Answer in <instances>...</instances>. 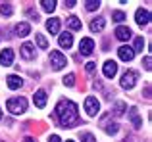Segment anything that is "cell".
I'll use <instances>...</instances> for the list:
<instances>
[{
  "instance_id": "obj_1",
  "label": "cell",
  "mask_w": 152,
  "mask_h": 142,
  "mask_svg": "<svg viewBox=\"0 0 152 142\" xmlns=\"http://www.w3.org/2000/svg\"><path fill=\"white\" fill-rule=\"evenodd\" d=\"M56 117L60 119L62 127H75L79 125V112H77V104H73L71 100H60L56 106Z\"/></svg>"
},
{
  "instance_id": "obj_2",
  "label": "cell",
  "mask_w": 152,
  "mask_h": 142,
  "mask_svg": "<svg viewBox=\"0 0 152 142\" xmlns=\"http://www.w3.org/2000/svg\"><path fill=\"white\" fill-rule=\"evenodd\" d=\"M6 108L10 109L12 113H23L27 109V100L25 98H10V100L6 102Z\"/></svg>"
},
{
  "instance_id": "obj_3",
  "label": "cell",
  "mask_w": 152,
  "mask_h": 142,
  "mask_svg": "<svg viewBox=\"0 0 152 142\" xmlns=\"http://www.w3.org/2000/svg\"><path fill=\"white\" fill-rule=\"evenodd\" d=\"M137 79H139V73H137V71L127 69L125 73L121 75V86H123V88H127V90H131L135 85H137Z\"/></svg>"
},
{
  "instance_id": "obj_4",
  "label": "cell",
  "mask_w": 152,
  "mask_h": 142,
  "mask_svg": "<svg viewBox=\"0 0 152 142\" xmlns=\"http://www.w3.org/2000/svg\"><path fill=\"white\" fill-rule=\"evenodd\" d=\"M50 64H52V67L58 71V69H62L64 65L67 64V60H66V56H64L62 52L54 50V52H50Z\"/></svg>"
},
{
  "instance_id": "obj_5",
  "label": "cell",
  "mask_w": 152,
  "mask_h": 142,
  "mask_svg": "<svg viewBox=\"0 0 152 142\" xmlns=\"http://www.w3.org/2000/svg\"><path fill=\"white\" fill-rule=\"evenodd\" d=\"M94 50V41L93 38H81V42H79V52L83 54V56H91Z\"/></svg>"
},
{
  "instance_id": "obj_6",
  "label": "cell",
  "mask_w": 152,
  "mask_h": 142,
  "mask_svg": "<svg viewBox=\"0 0 152 142\" xmlns=\"http://www.w3.org/2000/svg\"><path fill=\"white\" fill-rule=\"evenodd\" d=\"M85 109H87V113H89V115H96L98 109H100V102H98L94 96H89L85 100Z\"/></svg>"
},
{
  "instance_id": "obj_7",
  "label": "cell",
  "mask_w": 152,
  "mask_h": 142,
  "mask_svg": "<svg viewBox=\"0 0 152 142\" xmlns=\"http://www.w3.org/2000/svg\"><path fill=\"white\" fill-rule=\"evenodd\" d=\"M102 73H104L106 79H114L115 73H118V64H115L114 60H108L106 64H104V67H102Z\"/></svg>"
},
{
  "instance_id": "obj_8",
  "label": "cell",
  "mask_w": 152,
  "mask_h": 142,
  "mask_svg": "<svg viewBox=\"0 0 152 142\" xmlns=\"http://www.w3.org/2000/svg\"><path fill=\"white\" fill-rule=\"evenodd\" d=\"M118 54H119V60H123V62H131L135 58L133 48H131V46H127V44L119 46V48H118Z\"/></svg>"
},
{
  "instance_id": "obj_9",
  "label": "cell",
  "mask_w": 152,
  "mask_h": 142,
  "mask_svg": "<svg viewBox=\"0 0 152 142\" xmlns=\"http://www.w3.org/2000/svg\"><path fill=\"white\" fill-rule=\"evenodd\" d=\"M0 64L2 65H12L14 64V50L12 48H4L0 52Z\"/></svg>"
},
{
  "instance_id": "obj_10",
  "label": "cell",
  "mask_w": 152,
  "mask_h": 142,
  "mask_svg": "<svg viewBox=\"0 0 152 142\" xmlns=\"http://www.w3.org/2000/svg\"><path fill=\"white\" fill-rule=\"evenodd\" d=\"M33 102H35V106H37L39 109H42L46 106V92L45 90H37V92L33 94Z\"/></svg>"
},
{
  "instance_id": "obj_11",
  "label": "cell",
  "mask_w": 152,
  "mask_h": 142,
  "mask_svg": "<svg viewBox=\"0 0 152 142\" xmlns=\"http://www.w3.org/2000/svg\"><path fill=\"white\" fill-rule=\"evenodd\" d=\"M21 56H23V60H33L35 58V46L31 44V42H25V44L21 46Z\"/></svg>"
},
{
  "instance_id": "obj_12",
  "label": "cell",
  "mask_w": 152,
  "mask_h": 142,
  "mask_svg": "<svg viewBox=\"0 0 152 142\" xmlns=\"http://www.w3.org/2000/svg\"><path fill=\"white\" fill-rule=\"evenodd\" d=\"M115 38H119V41H129L131 38V29L125 25H119L118 29H115Z\"/></svg>"
},
{
  "instance_id": "obj_13",
  "label": "cell",
  "mask_w": 152,
  "mask_h": 142,
  "mask_svg": "<svg viewBox=\"0 0 152 142\" xmlns=\"http://www.w3.org/2000/svg\"><path fill=\"white\" fill-rule=\"evenodd\" d=\"M135 19H137V23H139V25H146V23H148L150 21V14H148V10H142V8H139V10H137V17H135Z\"/></svg>"
},
{
  "instance_id": "obj_14",
  "label": "cell",
  "mask_w": 152,
  "mask_h": 142,
  "mask_svg": "<svg viewBox=\"0 0 152 142\" xmlns=\"http://www.w3.org/2000/svg\"><path fill=\"white\" fill-rule=\"evenodd\" d=\"M129 119H131V123H133L135 129H141V127H142V119L139 117L137 108H131V109H129Z\"/></svg>"
},
{
  "instance_id": "obj_15",
  "label": "cell",
  "mask_w": 152,
  "mask_h": 142,
  "mask_svg": "<svg viewBox=\"0 0 152 142\" xmlns=\"http://www.w3.org/2000/svg\"><path fill=\"white\" fill-rule=\"evenodd\" d=\"M46 29L50 31V35H58L60 33V19L58 17H50L46 21Z\"/></svg>"
},
{
  "instance_id": "obj_16",
  "label": "cell",
  "mask_w": 152,
  "mask_h": 142,
  "mask_svg": "<svg viewBox=\"0 0 152 142\" xmlns=\"http://www.w3.org/2000/svg\"><path fill=\"white\" fill-rule=\"evenodd\" d=\"M58 44L62 46V48H69V46L73 44V37H71V33H62V35H60Z\"/></svg>"
},
{
  "instance_id": "obj_17",
  "label": "cell",
  "mask_w": 152,
  "mask_h": 142,
  "mask_svg": "<svg viewBox=\"0 0 152 142\" xmlns=\"http://www.w3.org/2000/svg\"><path fill=\"white\" fill-rule=\"evenodd\" d=\"M29 33H31L29 23H18V25H15V35H18V37H27Z\"/></svg>"
},
{
  "instance_id": "obj_18",
  "label": "cell",
  "mask_w": 152,
  "mask_h": 142,
  "mask_svg": "<svg viewBox=\"0 0 152 142\" xmlns=\"http://www.w3.org/2000/svg\"><path fill=\"white\" fill-rule=\"evenodd\" d=\"M6 83H8V86H10L12 90H15V88L21 86V79H19V75H8Z\"/></svg>"
},
{
  "instance_id": "obj_19",
  "label": "cell",
  "mask_w": 152,
  "mask_h": 142,
  "mask_svg": "<svg viewBox=\"0 0 152 142\" xmlns=\"http://www.w3.org/2000/svg\"><path fill=\"white\" fill-rule=\"evenodd\" d=\"M104 25H106V21H104V17H96L91 21V31H94V33H100L104 29Z\"/></svg>"
},
{
  "instance_id": "obj_20",
  "label": "cell",
  "mask_w": 152,
  "mask_h": 142,
  "mask_svg": "<svg viewBox=\"0 0 152 142\" xmlns=\"http://www.w3.org/2000/svg\"><path fill=\"white\" fill-rule=\"evenodd\" d=\"M67 27L73 31H81V21H79V17H75V15H71L69 19H67Z\"/></svg>"
},
{
  "instance_id": "obj_21",
  "label": "cell",
  "mask_w": 152,
  "mask_h": 142,
  "mask_svg": "<svg viewBox=\"0 0 152 142\" xmlns=\"http://www.w3.org/2000/svg\"><path fill=\"white\" fill-rule=\"evenodd\" d=\"M41 6H42V10H45V12H48V14L56 10V2H54V0H42V2H41Z\"/></svg>"
},
{
  "instance_id": "obj_22",
  "label": "cell",
  "mask_w": 152,
  "mask_h": 142,
  "mask_svg": "<svg viewBox=\"0 0 152 142\" xmlns=\"http://www.w3.org/2000/svg\"><path fill=\"white\" fill-rule=\"evenodd\" d=\"M0 14H2L4 17H10V15L14 14V8H12V4H2V6H0Z\"/></svg>"
},
{
  "instance_id": "obj_23",
  "label": "cell",
  "mask_w": 152,
  "mask_h": 142,
  "mask_svg": "<svg viewBox=\"0 0 152 142\" xmlns=\"http://www.w3.org/2000/svg\"><path fill=\"white\" fill-rule=\"evenodd\" d=\"M104 129H106V133L108 135H115V133L119 131V127H118V123H104L102 125Z\"/></svg>"
},
{
  "instance_id": "obj_24",
  "label": "cell",
  "mask_w": 152,
  "mask_h": 142,
  "mask_svg": "<svg viewBox=\"0 0 152 142\" xmlns=\"http://www.w3.org/2000/svg\"><path fill=\"white\" fill-rule=\"evenodd\" d=\"M35 41H37L39 48H48V41H46V38L42 37L41 33H37V35H35Z\"/></svg>"
},
{
  "instance_id": "obj_25",
  "label": "cell",
  "mask_w": 152,
  "mask_h": 142,
  "mask_svg": "<svg viewBox=\"0 0 152 142\" xmlns=\"http://www.w3.org/2000/svg\"><path fill=\"white\" fill-rule=\"evenodd\" d=\"M131 48H133V52H142V48H145V41H142V37L135 38V46H131Z\"/></svg>"
},
{
  "instance_id": "obj_26",
  "label": "cell",
  "mask_w": 152,
  "mask_h": 142,
  "mask_svg": "<svg viewBox=\"0 0 152 142\" xmlns=\"http://www.w3.org/2000/svg\"><path fill=\"white\" fill-rule=\"evenodd\" d=\"M125 102H118V104L114 106V115H123L125 113Z\"/></svg>"
},
{
  "instance_id": "obj_27",
  "label": "cell",
  "mask_w": 152,
  "mask_h": 142,
  "mask_svg": "<svg viewBox=\"0 0 152 142\" xmlns=\"http://www.w3.org/2000/svg\"><path fill=\"white\" fill-rule=\"evenodd\" d=\"M85 8L89 12H94V10H98V8H100V2H96V0H89V2L85 4Z\"/></svg>"
},
{
  "instance_id": "obj_28",
  "label": "cell",
  "mask_w": 152,
  "mask_h": 142,
  "mask_svg": "<svg viewBox=\"0 0 152 142\" xmlns=\"http://www.w3.org/2000/svg\"><path fill=\"white\" fill-rule=\"evenodd\" d=\"M64 85H67V86H73V85H75V75H73V73L66 75V77H64Z\"/></svg>"
},
{
  "instance_id": "obj_29",
  "label": "cell",
  "mask_w": 152,
  "mask_h": 142,
  "mask_svg": "<svg viewBox=\"0 0 152 142\" xmlns=\"http://www.w3.org/2000/svg\"><path fill=\"white\" fill-rule=\"evenodd\" d=\"M112 19H114V21H123V19H125V14L119 12V10H115L114 14H112Z\"/></svg>"
},
{
  "instance_id": "obj_30",
  "label": "cell",
  "mask_w": 152,
  "mask_h": 142,
  "mask_svg": "<svg viewBox=\"0 0 152 142\" xmlns=\"http://www.w3.org/2000/svg\"><path fill=\"white\" fill-rule=\"evenodd\" d=\"M81 140H83V142H96V140H94V136L91 135V133H83V135H81Z\"/></svg>"
},
{
  "instance_id": "obj_31",
  "label": "cell",
  "mask_w": 152,
  "mask_h": 142,
  "mask_svg": "<svg viewBox=\"0 0 152 142\" xmlns=\"http://www.w3.org/2000/svg\"><path fill=\"white\" fill-rule=\"evenodd\" d=\"M94 67H96V64H94V62H87V73H93Z\"/></svg>"
},
{
  "instance_id": "obj_32",
  "label": "cell",
  "mask_w": 152,
  "mask_h": 142,
  "mask_svg": "<svg viewBox=\"0 0 152 142\" xmlns=\"http://www.w3.org/2000/svg\"><path fill=\"white\" fill-rule=\"evenodd\" d=\"M150 64H152V60H150V56H146V58H145V69H146V71H150V67H152V65H150Z\"/></svg>"
},
{
  "instance_id": "obj_33",
  "label": "cell",
  "mask_w": 152,
  "mask_h": 142,
  "mask_svg": "<svg viewBox=\"0 0 152 142\" xmlns=\"http://www.w3.org/2000/svg\"><path fill=\"white\" fill-rule=\"evenodd\" d=\"M48 142H62V140H60V136H58V135H52L50 138H48Z\"/></svg>"
},
{
  "instance_id": "obj_34",
  "label": "cell",
  "mask_w": 152,
  "mask_h": 142,
  "mask_svg": "<svg viewBox=\"0 0 152 142\" xmlns=\"http://www.w3.org/2000/svg\"><path fill=\"white\" fill-rule=\"evenodd\" d=\"M66 6H67V8H73V6H75V0H67Z\"/></svg>"
},
{
  "instance_id": "obj_35",
  "label": "cell",
  "mask_w": 152,
  "mask_h": 142,
  "mask_svg": "<svg viewBox=\"0 0 152 142\" xmlns=\"http://www.w3.org/2000/svg\"><path fill=\"white\" fill-rule=\"evenodd\" d=\"M145 96L150 98V86H146V88H145Z\"/></svg>"
},
{
  "instance_id": "obj_36",
  "label": "cell",
  "mask_w": 152,
  "mask_h": 142,
  "mask_svg": "<svg viewBox=\"0 0 152 142\" xmlns=\"http://www.w3.org/2000/svg\"><path fill=\"white\" fill-rule=\"evenodd\" d=\"M23 142H35V138H31V136H27V138H23Z\"/></svg>"
},
{
  "instance_id": "obj_37",
  "label": "cell",
  "mask_w": 152,
  "mask_h": 142,
  "mask_svg": "<svg viewBox=\"0 0 152 142\" xmlns=\"http://www.w3.org/2000/svg\"><path fill=\"white\" fill-rule=\"evenodd\" d=\"M0 119H2V109H0Z\"/></svg>"
},
{
  "instance_id": "obj_38",
  "label": "cell",
  "mask_w": 152,
  "mask_h": 142,
  "mask_svg": "<svg viewBox=\"0 0 152 142\" xmlns=\"http://www.w3.org/2000/svg\"><path fill=\"white\" fill-rule=\"evenodd\" d=\"M66 142H73V140H66Z\"/></svg>"
},
{
  "instance_id": "obj_39",
  "label": "cell",
  "mask_w": 152,
  "mask_h": 142,
  "mask_svg": "<svg viewBox=\"0 0 152 142\" xmlns=\"http://www.w3.org/2000/svg\"><path fill=\"white\" fill-rule=\"evenodd\" d=\"M0 41H2V35H0Z\"/></svg>"
}]
</instances>
